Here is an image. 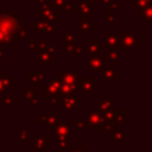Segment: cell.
I'll return each instance as SVG.
<instances>
[{
	"instance_id": "cell-1",
	"label": "cell",
	"mask_w": 152,
	"mask_h": 152,
	"mask_svg": "<svg viewBox=\"0 0 152 152\" xmlns=\"http://www.w3.org/2000/svg\"><path fill=\"white\" fill-rule=\"evenodd\" d=\"M102 112L101 110H95V109H89L87 113V124L91 126V129L94 132H102Z\"/></svg>"
},
{
	"instance_id": "cell-2",
	"label": "cell",
	"mask_w": 152,
	"mask_h": 152,
	"mask_svg": "<svg viewBox=\"0 0 152 152\" xmlns=\"http://www.w3.org/2000/svg\"><path fill=\"white\" fill-rule=\"evenodd\" d=\"M61 108L65 112L66 115H70L72 109H75L78 104L82 103V99L77 97L76 95H70V96H61Z\"/></svg>"
},
{
	"instance_id": "cell-3",
	"label": "cell",
	"mask_w": 152,
	"mask_h": 152,
	"mask_svg": "<svg viewBox=\"0 0 152 152\" xmlns=\"http://www.w3.org/2000/svg\"><path fill=\"white\" fill-rule=\"evenodd\" d=\"M75 86H76V88L81 89L82 93L90 94V93H93L94 89H96L99 87V83L94 82L91 77H77Z\"/></svg>"
},
{
	"instance_id": "cell-4",
	"label": "cell",
	"mask_w": 152,
	"mask_h": 152,
	"mask_svg": "<svg viewBox=\"0 0 152 152\" xmlns=\"http://www.w3.org/2000/svg\"><path fill=\"white\" fill-rule=\"evenodd\" d=\"M104 66H108V58L106 56H94L90 57L88 61V71H101L104 69Z\"/></svg>"
},
{
	"instance_id": "cell-5",
	"label": "cell",
	"mask_w": 152,
	"mask_h": 152,
	"mask_svg": "<svg viewBox=\"0 0 152 152\" xmlns=\"http://www.w3.org/2000/svg\"><path fill=\"white\" fill-rule=\"evenodd\" d=\"M62 82L59 78L57 77H52L49 82H46L45 84V89H44V99L49 100V97H51L52 95L59 94V89H61Z\"/></svg>"
},
{
	"instance_id": "cell-6",
	"label": "cell",
	"mask_w": 152,
	"mask_h": 152,
	"mask_svg": "<svg viewBox=\"0 0 152 152\" xmlns=\"http://www.w3.org/2000/svg\"><path fill=\"white\" fill-rule=\"evenodd\" d=\"M21 97L24 100H26L31 106H32V109L33 110H37L39 108V96L37 93H34L32 89H28V88H23L21 90Z\"/></svg>"
},
{
	"instance_id": "cell-7",
	"label": "cell",
	"mask_w": 152,
	"mask_h": 152,
	"mask_svg": "<svg viewBox=\"0 0 152 152\" xmlns=\"http://www.w3.org/2000/svg\"><path fill=\"white\" fill-rule=\"evenodd\" d=\"M56 135V138H61V137H66L70 135L71 133V121L70 120H65L63 122H57L53 131H52Z\"/></svg>"
},
{
	"instance_id": "cell-8",
	"label": "cell",
	"mask_w": 152,
	"mask_h": 152,
	"mask_svg": "<svg viewBox=\"0 0 152 152\" xmlns=\"http://www.w3.org/2000/svg\"><path fill=\"white\" fill-rule=\"evenodd\" d=\"M49 146H50L49 135L34 137V139H33V152H43Z\"/></svg>"
},
{
	"instance_id": "cell-9",
	"label": "cell",
	"mask_w": 152,
	"mask_h": 152,
	"mask_svg": "<svg viewBox=\"0 0 152 152\" xmlns=\"http://www.w3.org/2000/svg\"><path fill=\"white\" fill-rule=\"evenodd\" d=\"M27 78L30 80V82L32 83L33 88H39L40 83L44 82V72L43 71H39V72H32V71H28L27 72Z\"/></svg>"
},
{
	"instance_id": "cell-10",
	"label": "cell",
	"mask_w": 152,
	"mask_h": 152,
	"mask_svg": "<svg viewBox=\"0 0 152 152\" xmlns=\"http://www.w3.org/2000/svg\"><path fill=\"white\" fill-rule=\"evenodd\" d=\"M76 80H77V75L75 72H72V71H62L61 72V82H62V84L75 86Z\"/></svg>"
},
{
	"instance_id": "cell-11",
	"label": "cell",
	"mask_w": 152,
	"mask_h": 152,
	"mask_svg": "<svg viewBox=\"0 0 152 152\" xmlns=\"http://www.w3.org/2000/svg\"><path fill=\"white\" fill-rule=\"evenodd\" d=\"M61 120V115L59 114H55V110L53 109H50L49 110V114H46V125L49 126V129L52 132L56 124Z\"/></svg>"
},
{
	"instance_id": "cell-12",
	"label": "cell",
	"mask_w": 152,
	"mask_h": 152,
	"mask_svg": "<svg viewBox=\"0 0 152 152\" xmlns=\"http://www.w3.org/2000/svg\"><path fill=\"white\" fill-rule=\"evenodd\" d=\"M56 146L58 147V150L61 152H65L66 148H69L71 146V139H70V135H66V137H61V138H56Z\"/></svg>"
},
{
	"instance_id": "cell-13",
	"label": "cell",
	"mask_w": 152,
	"mask_h": 152,
	"mask_svg": "<svg viewBox=\"0 0 152 152\" xmlns=\"http://www.w3.org/2000/svg\"><path fill=\"white\" fill-rule=\"evenodd\" d=\"M119 76H120V72L115 71L112 66H108V68L104 70V72H103L102 81H103V82H112V81H114V78H116V77H119Z\"/></svg>"
},
{
	"instance_id": "cell-14",
	"label": "cell",
	"mask_w": 152,
	"mask_h": 152,
	"mask_svg": "<svg viewBox=\"0 0 152 152\" xmlns=\"http://www.w3.org/2000/svg\"><path fill=\"white\" fill-rule=\"evenodd\" d=\"M77 88L71 84H62L59 89L61 96H70V95H76Z\"/></svg>"
},
{
	"instance_id": "cell-15",
	"label": "cell",
	"mask_w": 152,
	"mask_h": 152,
	"mask_svg": "<svg viewBox=\"0 0 152 152\" xmlns=\"http://www.w3.org/2000/svg\"><path fill=\"white\" fill-rule=\"evenodd\" d=\"M108 135H109L110 138H114V140L118 141V142H124L125 139H126L125 133H124L122 131H120L119 128H118V129H109V131H108Z\"/></svg>"
},
{
	"instance_id": "cell-16",
	"label": "cell",
	"mask_w": 152,
	"mask_h": 152,
	"mask_svg": "<svg viewBox=\"0 0 152 152\" xmlns=\"http://www.w3.org/2000/svg\"><path fill=\"white\" fill-rule=\"evenodd\" d=\"M114 121L119 126H125L126 120H125V109H116L114 110Z\"/></svg>"
},
{
	"instance_id": "cell-17",
	"label": "cell",
	"mask_w": 152,
	"mask_h": 152,
	"mask_svg": "<svg viewBox=\"0 0 152 152\" xmlns=\"http://www.w3.org/2000/svg\"><path fill=\"white\" fill-rule=\"evenodd\" d=\"M17 102H18V100H17V99H14V97L12 96V94H11V93L5 94V96L2 97V103L5 104L6 109H11V108L13 107V104H15Z\"/></svg>"
},
{
	"instance_id": "cell-18",
	"label": "cell",
	"mask_w": 152,
	"mask_h": 152,
	"mask_svg": "<svg viewBox=\"0 0 152 152\" xmlns=\"http://www.w3.org/2000/svg\"><path fill=\"white\" fill-rule=\"evenodd\" d=\"M97 104H99L101 112H106L108 109H112L113 100H110V99H99L97 100Z\"/></svg>"
},
{
	"instance_id": "cell-19",
	"label": "cell",
	"mask_w": 152,
	"mask_h": 152,
	"mask_svg": "<svg viewBox=\"0 0 152 152\" xmlns=\"http://www.w3.org/2000/svg\"><path fill=\"white\" fill-rule=\"evenodd\" d=\"M17 139L19 141H27V139H28V128H27L26 125H24L21 127V131L17 134Z\"/></svg>"
},
{
	"instance_id": "cell-20",
	"label": "cell",
	"mask_w": 152,
	"mask_h": 152,
	"mask_svg": "<svg viewBox=\"0 0 152 152\" xmlns=\"http://www.w3.org/2000/svg\"><path fill=\"white\" fill-rule=\"evenodd\" d=\"M51 61H53V55L46 53V52L40 53V59H39V64L40 65H48Z\"/></svg>"
},
{
	"instance_id": "cell-21",
	"label": "cell",
	"mask_w": 152,
	"mask_h": 152,
	"mask_svg": "<svg viewBox=\"0 0 152 152\" xmlns=\"http://www.w3.org/2000/svg\"><path fill=\"white\" fill-rule=\"evenodd\" d=\"M0 81L2 82V84L5 86V88H6V89H8V88H11V87H12V80L7 76V74H6L5 71L0 72Z\"/></svg>"
},
{
	"instance_id": "cell-22",
	"label": "cell",
	"mask_w": 152,
	"mask_h": 152,
	"mask_svg": "<svg viewBox=\"0 0 152 152\" xmlns=\"http://www.w3.org/2000/svg\"><path fill=\"white\" fill-rule=\"evenodd\" d=\"M76 128H77L78 131L86 132V131L88 129V126H87V124H86L84 121H80V120H77V121H76Z\"/></svg>"
},
{
	"instance_id": "cell-23",
	"label": "cell",
	"mask_w": 152,
	"mask_h": 152,
	"mask_svg": "<svg viewBox=\"0 0 152 152\" xmlns=\"http://www.w3.org/2000/svg\"><path fill=\"white\" fill-rule=\"evenodd\" d=\"M38 125H39V126L46 125V114H42V115L38 118Z\"/></svg>"
},
{
	"instance_id": "cell-24",
	"label": "cell",
	"mask_w": 152,
	"mask_h": 152,
	"mask_svg": "<svg viewBox=\"0 0 152 152\" xmlns=\"http://www.w3.org/2000/svg\"><path fill=\"white\" fill-rule=\"evenodd\" d=\"M49 100H50V102H52V103H58V102H59V100H61V94L52 95L51 97H49Z\"/></svg>"
},
{
	"instance_id": "cell-25",
	"label": "cell",
	"mask_w": 152,
	"mask_h": 152,
	"mask_svg": "<svg viewBox=\"0 0 152 152\" xmlns=\"http://www.w3.org/2000/svg\"><path fill=\"white\" fill-rule=\"evenodd\" d=\"M110 59L118 61V59H119V53H118L116 51H112V52H110Z\"/></svg>"
},
{
	"instance_id": "cell-26",
	"label": "cell",
	"mask_w": 152,
	"mask_h": 152,
	"mask_svg": "<svg viewBox=\"0 0 152 152\" xmlns=\"http://www.w3.org/2000/svg\"><path fill=\"white\" fill-rule=\"evenodd\" d=\"M70 152H87V147H80V148H72Z\"/></svg>"
},
{
	"instance_id": "cell-27",
	"label": "cell",
	"mask_w": 152,
	"mask_h": 152,
	"mask_svg": "<svg viewBox=\"0 0 152 152\" xmlns=\"http://www.w3.org/2000/svg\"><path fill=\"white\" fill-rule=\"evenodd\" d=\"M5 90H6V88H5V86L2 84V82L0 81V97L2 96V94L5 93Z\"/></svg>"
},
{
	"instance_id": "cell-28",
	"label": "cell",
	"mask_w": 152,
	"mask_h": 152,
	"mask_svg": "<svg viewBox=\"0 0 152 152\" xmlns=\"http://www.w3.org/2000/svg\"><path fill=\"white\" fill-rule=\"evenodd\" d=\"M0 59H2V61H5V59H6V57H5V55H4V52H2V51H0Z\"/></svg>"
},
{
	"instance_id": "cell-29",
	"label": "cell",
	"mask_w": 152,
	"mask_h": 152,
	"mask_svg": "<svg viewBox=\"0 0 152 152\" xmlns=\"http://www.w3.org/2000/svg\"><path fill=\"white\" fill-rule=\"evenodd\" d=\"M0 135H1V128H0Z\"/></svg>"
}]
</instances>
